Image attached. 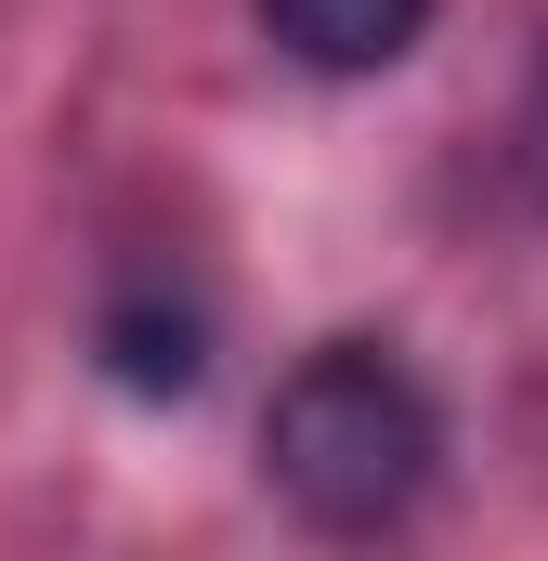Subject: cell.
<instances>
[{"label": "cell", "mask_w": 548, "mask_h": 561, "mask_svg": "<svg viewBox=\"0 0 548 561\" xmlns=\"http://www.w3.org/2000/svg\"><path fill=\"white\" fill-rule=\"evenodd\" d=\"M444 470V419L379 340H327L274 379L262 405V483L313 523V536H379L406 523Z\"/></svg>", "instance_id": "6da1fadb"}, {"label": "cell", "mask_w": 548, "mask_h": 561, "mask_svg": "<svg viewBox=\"0 0 548 561\" xmlns=\"http://www.w3.org/2000/svg\"><path fill=\"white\" fill-rule=\"evenodd\" d=\"M92 353H105V379H118V392L183 405V392L209 379V313H196V300H170V287H118V300H105V327H92Z\"/></svg>", "instance_id": "7a4b0ae2"}, {"label": "cell", "mask_w": 548, "mask_h": 561, "mask_svg": "<svg viewBox=\"0 0 548 561\" xmlns=\"http://www.w3.org/2000/svg\"><path fill=\"white\" fill-rule=\"evenodd\" d=\"M274 53H300L313 79H379V66H406L418 26H431V0H262Z\"/></svg>", "instance_id": "3957f363"}, {"label": "cell", "mask_w": 548, "mask_h": 561, "mask_svg": "<svg viewBox=\"0 0 548 561\" xmlns=\"http://www.w3.org/2000/svg\"><path fill=\"white\" fill-rule=\"evenodd\" d=\"M523 183H536V209H548V66H536V92H523Z\"/></svg>", "instance_id": "277c9868"}]
</instances>
